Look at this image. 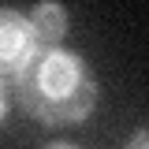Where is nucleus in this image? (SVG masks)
<instances>
[{
  "instance_id": "2",
  "label": "nucleus",
  "mask_w": 149,
  "mask_h": 149,
  "mask_svg": "<svg viewBox=\"0 0 149 149\" xmlns=\"http://www.w3.org/2000/svg\"><path fill=\"white\" fill-rule=\"evenodd\" d=\"M34 52H37V37L30 30V19L15 8H0V78L15 82L22 67L34 60Z\"/></svg>"
},
{
  "instance_id": "6",
  "label": "nucleus",
  "mask_w": 149,
  "mask_h": 149,
  "mask_svg": "<svg viewBox=\"0 0 149 149\" xmlns=\"http://www.w3.org/2000/svg\"><path fill=\"white\" fill-rule=\"evenodd\" d=\"M45 149H78V146H71V142H52V146H45Z\"/></svg>"
},
{
  "instance_id": "3",
  "label": "nucleus",
  "mask_w": 149,
  "mask_h": 149,
  "mask_svg": "<svg viewBox=\"0 0 149 149\" xmlns=\"http://www.w3.org/2000/svg\"><path fill=\"white\" fill-rule=\"evenodd\" d=\"M26 19L37 37V49H60V41L67 34V8L63 4H37Z\"/></svg>"
},
{
  "instance_id": "5",
  "label": "nucleus",
  "mask_w": 149,
  "mask_h": 149,
  "mask_svg": "<svg viewBox=\"0 0 149 149\" xmlns=\"http://www.w3.org/2000/svg\"><path fill=\"white\" fill-rule=\"evenodd\" d=\"M4 116H8V86L0 78V123H4Z\"/></svg>"
},
{
  "instance_id": "4",
  "label": "nucleus",
  "mask_w": 149,
  "mask_h": 149,
  "mask_svg": "<svg viewBox=\"0 0 149 149\" xmlns=\"http://www.w3.org/2000/svg\"><path fill=\"white\" fill-rule=\"evenodd\" d=\"M127 149H149V127H146V130H138V134L127 142Z\"/></svg>"
},
{
  "instance_id": "1",
  "label": "nucleus",
  "mask_w": 149,
  "mask_h": 149,
  "mask_svg": "<svg viewBox=\"0 0 149 149\" xmlns=\"http://www.w3.org/2000/svg\"><path fill=\"white\" fill-rule=\"evenodd\" d=\"M15 101L45 127H74L97 104V78L71 49H37L15 78Z\"/></svg>"
}]
</instances>
